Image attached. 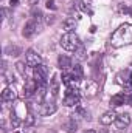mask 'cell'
I'll return each mask as SVG.
<instances>
[{
  "label": "cell",
  "mask_w": 132,
  "mask_h": 133,
  "mask_svg": "<svg viewBox=\"0 0 132 133\" xmlns=\"http://www.w3.org/2000/svg\"><path fill=\"white\" fill-rule=\"evenodd\" d=\"M110 43L115 48L124 46V45H131L132 43V25L131 23H123L118 30H115L112 37H110Z\"/></svg>",
  "instance_id": "6da1fadb"
},
{
  "label": "cell",
  "mask_w": 132,
  "mask_h": 133,
  "mask_svg": "<svg viewBox=\"0 0 132 133\" xmlns=\"http://www.w3.org/2000/svg\"><path fill=\"white\" fill-rule=\"evenodd\" d=\"M61 46H62L64 50H67V51H76V50L81 46L79 37L73 33V31L65 33L61 37Z\"/></svg>",
  "instance_id": "7a4b0ae2"
},
{
  "label": "cell",
  "mask_w": 132,
  "mask_h": 133,
  "mask_svg": "<svg viewBox=\"0 0 132 133\" xmlns=\"http://www.w3.org/2000/svg\"><path fill=\"white\" fill-rule=\"evenodd\" d=\"M79 99H81V95H79V90L75 87H68L65 91V96H64V105L65 107H73V105H78L79 104Z\"/></svg>",
  "instance_id": "3957f363"
},
{
  "label": "cell",
  "mask_w": 132,
  "mask_h": 133,
  "mask_svg": "<svg viewBox=\"0 0 132 133\" xmlns=\"http://www.w3.org/2000/svg\"><path fill=\"white\" fill-rule=\"evenodd\" d=\"M47 76H48V68H47L45 65L40 64V65H37V66L33 68V77L39 85H45Z\"/></svg>",
  "instance_id": "277c9868"
},
{
  "label": "cell",
  "mask_w": 132,
  "mask_h": 133,
  "mask_svg": "<svg viewBox=\"0 0 132 133\" xmlns=\"http://www.w3.org/2000/svg\"><path fill=\"white\" fill-rule=\"evenodd\" d=\"M117 82H118L121 87H124L126 90H131L132 88V73H131V70H123V71H120V73L117 74Z\"/></svg>",
  "instance_id": "5b68a950"
},
{
  "label": "cell",
  "mask_w": 132,
  "mask_h": 133,
  "mask_svg": "<svg viewBox=\"0 0 132 133\" xmlns=\"http://www.w3.org/2000/svg\"><path fill=\"white\" fill-rule=\"evenodd\" d=\"M25 61H27V65L30 66H37L40 65V62H42V59H40V56L34 51V50H28L27 53H25Z\"/></svg>",
  "instance_id": "8992f818"
},
{
  "label": "cell",
  "mask_w": 132,
  "mask_h": 133,
  "mask_svg": "<svg viewBox=\"0 0 132 133\" xmlns=\"http://www.w3.org/2000/svg\"><path fill=\"white\" fill-rule=\"evenodd\" d=\"M37 87H39V84H37L34 79H28V81L25 82V87H23V96H25V98L33 96L34 93L37 91Z\"/></svg>",
  "instance_id": "52a82bcc"
},
{
  "label": "cell",
  "mask_w": 132,
  "mask_h": 133,
  "mask_svg": "<svg viewBox=\"0 0 132 133\" xmlns=\"http://www.w3.org/2000/svg\"><path fill=\"white\" fill-rule=\"evenodd\" d=\"M97 91H98V84L95 81H87L84 84V95L87 98H93L97 95Z\"/></svg>",
  "instance_id": "ba28073f"
},
{
  "label": "cell",
  "mask_w": 132,
  "mask_h": 133,
  "mask_svg": "<svg viewBox=\"0 0 132 133\" xmlns=\"http://www.w3.org/2000/svg\"><path fill=\"white\" fill-rule=\"evenodd\" d=\"M129 124H131V115H128V113H121L115 119L117 129H126V127H129Z\"/></svg>",
  "instance_id": "9c48e42d"
},
{
  "label": "cell",
  "mask_w": 132,
  "mask_h": 133,
  "mask_svg": "<svg viewBox=\"0 0 132 133\" xmlns=\"http://www.w3.org/2000/svg\"><path fill=\"white\" fill-rule=\"evenodd\" d=\"M16 98H17V93H16L14 87H6L2 91V101L3 102H13Z\"/></svg>",
  "instance_id": "30bf717a"
},
{
  "label": "cell",
  "mask_w": 132,
  "mask_h": 133,
  "mask_svg": "<svg viewBox=\"0 0 132 133\" xmlns=\"http://www.w3.org/2000/svg\"><path fill=\"white\" fill-rule=\"evenodd\" d=\"M56 111V104L55 102H44L40 107V116H50Z\"/></svg>",
  "instance_id": "8fae6325"
},
{
  "label": "cell",
  "mask_w": 132,
  "mask_h": 133,
  "mask_svg": "<svg viewBox=\"0 0 132 133\" xmlns=\"http://www.w3.org/2000/svg\"><path fill=\"white\" fill-rule=\"evenodd\" d=\"M117 113L113 111V110H110V111H106L101 118H99V122L103 124V125H110L112 122H115V119H117Z\"/></svg>",
  "instance_id": "7c38bea8"
},
{
  "label": "cell",
  "mask_w": 132,
  "mask_h": 133,
  "mask_svg": "<svg viewBox=\"0 0 132 133\" xmlns=\"http://www.w3.org/2000/svg\"><path fill=\"white\" fill-rule=\"evenodd\" d=\"M36 30H37V25H36V20H30L25 26H23V37H31L34 33H36Z\"/></svg>",
  "instance_id": "4fadbf2b"
},
{
  "label": "cell",
  "mask_w": 132,
  "mask_h": 133,
  "mask_svg": "<svg viewBox=\"0 0 132 133\" xmlns=\"http://www.w3.org/2000/svg\"><path fill=\"white\" fill-rule=\"evenodd\" d=\"M71 77L75 79V82H78V81H81L82 79V76H84V71H82V66L79 65V64H76L75 66H71Z\"/></svg>",
  "instance_id": "5bb4252c"
},
{
  "label": "cell",
  "mask_w": 132,
  "mask_h": 133,
  "mask_svg": "<svg viewBox=\"0 0 132 133\" xmlns=\"http://www.w3.org/2000/svg\"><path fill=\"white\" fill-rule=\"evenodd\" d=\"M78 121H75V115H73V118H70L68 121H67L65 124H64V129H65L67 133H75L78 130Z\"/></svg>",
  "instance_id": "9a60e30c"
},
{
  "label": "cell",
  "mask_w": 132,
  "mask_h": 133,
  "mask_svg": "<svg viewBox=\"0 0 132 133\" xmlns=\"http://www.w3.org/2000/svg\"><path fill=\"white\" fill-rule=\"evenodd\" d=\"M59 76L58 74H53V79H51V82H50V91H51V95L53 96H58V91H59Z\"/></svg>",
  "instance_id": "2e32d148"
},
{
  "label": "cell",
  "mask_w": 132,
  "mask_h": 133,
  "mask_svg": "<svg viewBox=\"0 0 132 133\" xmlns=\"http://www.w3.org/2000/svg\"><path fill=\"white\" fill-rule=\"evenodd\" d=\"M124 95L123 93H118V95H113L112 98H110V105L112 107H120V105H123L124 104Z\"/></svg>",
  "instance_id": "e0dca14e"
},
{
  "label": "cell",
  "mask_w": 132,
  "mask_h": 133,
  "mask_svg": "<svg viewBox=\"0 0 132 133\" xmlns=\"http://www.w3.org/2000/svg\"><path fill=\"white\" fill-rule=\"evenodd\" d=\"M58 65H59L61 70H67V68L71 66V59L67 57V56H59V59H58Z\"/></svg>",
  "instance_id": "ac0fdd59"
},
{
  "label": "cell",
  "mask_w": 132,
  "mask_h": 133,
  "mask_svg": "<svg viewBox=\"0 0 132 133\" xmlns=\"http://www.w3.org/2000/svg\"><path fill=\"white\" fill-rule=\"evenodd\" d=\"M5 54H8V56H19L20 54V48L19 46H16V45H8L6 48H5Z\"/></svg>",
  "instance_id": "d6986e66"
},
{
  "label": "cell",
  "mask_w": 132,
  "mask_h": 133,
  "mask_svg": "<svg viewBox=\"0 0 132 133\" xmlns=\"http://www.w3.org/2000/svg\"><path fill=\"white\" fill-rule=\"evenodd\" d=\"M81 9L87 14H92V2L90 0H81Z\"/></svg>",
  "instance_id": "ffe728a7"
},
{
  "label": "cell",
  "mask_w": 132,
  "mask_h": 133,
  "mask_svg": "<svg viewBox=\"0 0 132 133\" xmlns=\"http://www.w3.org/2000/svg\"><path fill=\"white\" fill-rule=\"evenodd\" d=\"M64 28L67 30V33H70L71 30L76 28V20L75 19H65L64 20Z\"/></svg>",
  "instance_id": "44dd1931"
},
{
  "label": "cell",
  "mask_w": 132,
  "mask_h": 133,
  "mask_svg": "<svg viewBox=\"0 0 132 133\" xmlns=\"http://www.w3.org/2000/svg\"><path fill=\"white\" fill-rule=\"evenodd\" d=\"M73 82H75V79L71 77V74H70V73H64V74H62V84H64V85L70 87Z\"/></svg>",
  "instance_id": "7402d4cb"
},
{
  "label": "cell",
  "mask_w": 132,
  "mask_h": 133,
  "mask_svg": "<svg viewBox=\"0 0 132 133\" xmlns=\"http://www.w3.org/2000/svg\"><path fill=\"white\" fill-rule=\"evenodd\" d=\"M11 124H13V129H17L19 125H20V119H19V116L13 111L11 113Z\"/></svg>",
  "instance_id": "603a6c76"
},
{
  "label": "cell",
  "mask_w": 132,
  "mask_h": 133,
  "mask_svg": "<svg viewBox=\"0 0 132 133\" xmlns=\"http://www.w3.org/2000/svg\"><path fill=\"white\" fill-rule=\"evenodd\" d=\"M16 68H17L19 74L25 77V74H27V73H25V64H23V62H17V64H16Z\"/></svg>",
  "instance_id": "cb8c5ba5"
},
{
  "label": "cell",
  "mask_w": 132,
  "mask_h": 133,
  "mask_svg": "<svg viewBox=\"0 0 132 133\" xmlns=\"http://www.w3.org/2000/svg\"><path fill=\"white\" fill-rule=\"evenodd\" d=\"M34 124V116L33 115H27L25 116V127H31Z\"/></svg>",
  "instance_id": "d4e9b609"
},
{
  "label": "cell",
  "mask_w": 132,
  "mask_h": 133,
  "mask_svg": "<svg viewBox=\"0 0 132 133\" xmlns=\"http://www.w3.org/2000/svg\"><path fill=\"white\" fill-rule=\"evenodd\" d=\"M31 14H33V20H37V22H39V20L42 19V12H40L39 9H36V8H33V12H31Z\"/></svg>",
  "instance_id": "484cf974"
},
{
  "label": "cell",
  "mask_w": 132,
  "mask_h": 133,
  "mask_svg": "<svg viewBox=\"0 0 132 133\" xmlns=\"http://www.w3.org/2000/svg\"><path fill=\"white\" fill-rule=\"evenodd\" d=\"M84 54H86V50H84V46H79V50H78V54H76V57H78L79 61H82V59L86 57Z\"/></svg>",
  "instance_id": "4316f807"
},
{
  "label": "cell",
  "mask_w": 132,
  "mask_h": 133,
  "mask_svg": "<svg viewBox=\"0 0 132 133\" xmlns=\"http://www.w3.org/2000/svg\"><path fill=\"white\" fill-rule=\"evenodd\" d=\"M47 8H48V9H56L55 2H53V0H48V2H47Z\"/></svg>",
  "instance_id": "83f0119b"
},
{
  "label": "cell",
  "mask_w": 132,
  "mask_h": 133,
  "mask_svg": "<svg viewBox=\"0 0 132 133\" xmlns=\"http://www.w3.org/2000/svg\"><path fill=\"white\" fill-rule=\"evenodd\" d=\"M53 22H55V17H53V16H48V17L45 19V23H47V25H51Z\"/></svg>",
  "instance_id": "f1b7e54d"
},
{
  "label": "cell",
  "mask_w": 132,
  "mask_h": 133,
  "mask_svg": "<svg viewBox=\"0 0 132 133\" xmlns=\"http://www.w3.org/2000/svg\"><path fill=\"white\" fill-rule=\"evenodd\" d=\"M98 133H110V130H107V129H101Z\"/></svg>",
  "instance_id": "f546056e"
},
{
  "label": "cell",
  "mask_w": 132,
  "mask_h": 133,
  "mask_svg": "<svg viewBox=\"0 0 132 133\" xmlns=\"http://www.w3.org/2000/svg\"><path fill=\"white\" fill-rule=\"evenodd\" d=\"M9 5H11V6H16V5H17V0H11V3H9Z\"/></svg>",
  "instance_id": "4dcf8cb0"
},
{
  "label": "cell",
  "mask_w": 132,
  "mask_h": 133,
  "mask_svg": "<svg viewBox=\"0 0 132 133\" xmlns=\"http://www.w3.org/2000/svg\"><path fill=\"white\" fill-rule=\"evenodd\" d=\"M37 2H39V0H30V5H36Z\"/></svg>",
  "instance_id": "1f68e13d"
},
{
  "label": "cell",
  "mask_w": 132,
  "mask_h": 133,
  "mask_svg": "<svg viewBox=\"0 0 132 133\" xmlns=\"http://www.w3.org/2000/svg\"><path fill=\"white\" fill-rule=\"evenodd\" d=\"M84 133H97V132H95V130H86Z\"/></svg>",
  "instance_id": "d6a6232c"
},
{
  "label": "cell",
  "mask_w": 132,
  "mask_h": 133,
  "mask_svg": "<svg viewBox=\"0 0 132 133\" xmlns=\"http://www.w3.org/2000/svg\"><path fill=\"white\" fill-rule=\"evenodd\" d=\"M129 104H131V105H132V95H131V96H129Z\"/></svg>",
  "instance_id": "836d02e7"
}]
</instances>
